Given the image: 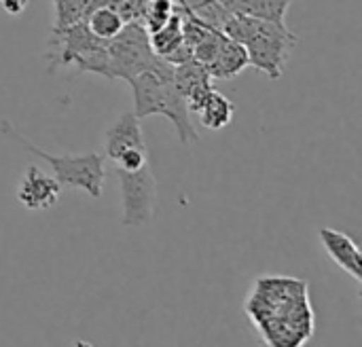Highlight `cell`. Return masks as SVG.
Wrapping results in <instances>:
<instances>
[{"label":"cell","mask_w":362,"mask_h":347,"mask_svg":"<svg viewBox=\"0 0 362 347\" xmlns=\"http://www.w3.org/2000/svg\"><path fill=\"white\" fill-rule=\"evenodd\" d=\"M134 91V114L138 119L151 114H163L172 121L178 142L191 144L199 140V134L191 121L185 98L174 85V66L161 59L155 68L144 70L127 81Z\"/></svg>","instance_id":"1"},{"label":"cell","mask_w":362,"mask_h":347,"mask_svg":"<svg viewBox=\"0 0 362 347\" xmlns=\"http://www.w3.org/2000/svg\"><path fill=\"white\" fill-rule=\"evenodd\" d=\"M223 32L246 49L248 66L263 70L272 81H278L284 66L297 45V34H293L286 23H274L259 17L233 13Z\"/></svg>","instance_id":"2"},{"label":"cell","mask_w":362,"mask_h":347,"mask_svg":"<svg viewBox=\"0 0 362 347\" xmlns=\"http://www.w3.org/2000/svg\"><path fill=\"white\" fill-rule=\"evenodd\" d=\"M51 70L74 66L78 74L93 72L108 78V40L93 36L83 21L68 28H53L47 40Z\"/></svg>","instance_id":"3"},{"label":"cell","mask_w":362,"mask_h":347,"mask_svg":"<svg viewBox=\"0 0 362 347\" xmlns=\"http://www.w3.org/2000/svg\"><path fill=\"white\" fill-rule=\"evenodd\" d=\"M0 129L4 136L13 138L17 144H21L28 153H32L34 157L42 159L51 170H53V178L64 184V187H72V189H81L85 191L89 197L98 199L102 197V184H104V155L100 153H85V155H51L38 146H34L30 140H25L8 121L0 123Z\"/></svg>","instance_id":"4"},{"label":"cell","mask_w":362,"mask_h":347,"mask_svg":"<svg viewBox=\"0 0 362 347\" xmlns=\"http://www.w3.org/2000/svg\"><path fill=\"white\" fill-rule=\"evenodd\" d=\"M161 57L155 55L148 42V32L142 21H127L121 32L108 40V78L129 81L136 74L155 68Z\"/></svg>","instance_id":"5"},{"label":"cell","mask_w":362,"mask_h":347,"mask_svg":"<svg viewBox=\"0 0 362 347\" xmlns=\"http://www.w3.org/2000/svg\"><path fill=\"white\" fill-rule=\"evenodd\" d=\"M121 189V225L136 229L153 220L157 210V180L148 163L138 170L115 167Z\"/></svg>","instance_id":"6"},{"label":"cell","mask_w":362,"mask_h":347,"mask_svg":"<svg viewBox=\"0 0 362 347\" xmlns=\"http://www.w3.org/2000/svg\"><path fill=\"white\" fill-rule=\"evenodd\" d=\"M104 155L119 170H138L148 163L146 142L140 127V119L132 112H123L104 136Z\"/></svg>","instance_id":"7"},{"label":"cell","mask_w":362,"mask_h":347,"mask_svg":"<svg viewBox=\"0 0 362 347\" xmlns=\"http://www.w3.org/2000/svg\"><path fill=\"white\" fill-rule=\"evenodd\" d=\"M59 193L62 184L53 176L45 174L36 165H28L17 187V201L32 212L49 210L59 201Z\"/></svg>","instance_id":"8"},{"label":"cell","mask_w":362,"mask_h":347,"mask_svg":"<svg viewBox=\"0 0 362 347\" xmlns=\"http://www.w3.org/2000/svg\"><path fill=\"white\" fill-rule=\"evenodd\" d=\"M174 85L185 98L189 112H195L204 98L214 89L212 76L208 74L206 66L195 59H187L174 66Z\"/></svg>","instance_id":"9"},{"label":"cell","mask_w":362,"mask_h":347,"mask_svg":"<svg viewBox=\"0 0 362 347\" xmlns=\"http://www.w3.org/2000/svg\"><path fill=\"white\" fill-rule=\"evenodd\" d=\"M318 237H320V244L327 250V254L333 259V263L339 265L354 282L361 284L362 259L356 242L350 235H346L337 229H329V227H322L318 231Z\"/></svg>","instance_id":"10"},{"label":"cell","mask_w":362,"mask_h":347,"mask_svg":"<svg viewBox=\"0 0 362 347\" xmlns=\"http://www.w3.org/2000/svg\"><path fill=\"white\" fill-rule=\"evenodd\" d=\"M248 66L246 49L235 42L233 38H225L218 53L210 64H206V70L212 78H235L244 68Z\"/></svg>","instance_id":"11"},{"label":"cell","mask_w":362,"mask_h":347,"mask_svg":"<svg viewBox=\"0 0 362 347\" xmlns=\"http://www.w3.org/2000/svg\"><path fill=\"white\" fill-rule=\"evenodd\" d=\"M225 8L238 15L259 17L274 23H286V13L293 0H218Z\"/></svg>","instance_id":"12"},{"label":"cell","mask_w":362,"mask_h":347,"mask_svg":"<svg viewBox=\"0 0 362 347\" xmlns=\"http://www.w3.org/2000/svg\"><path fill=\"white\" fill-rule=\"evenodd\" d=\"M193 114H197V119H199V123H202L204 127H208V129H212V131H218V129L227 127V125L233 121L235 104H233L229 98H225L221 91L212 89V91L204 98V102L197 106V110H195Z\"/></svg>","instance_id":"13"},{"label":"cell","mask_w":362,"mask_h":347,"mask_svg":"<svg viewBox=\"0 0 362 347\" xmlns=\"http://www.w3.org/2000/svg\"><path fill=\"white\" fill-rule=\"evenodd\" d=\"M83 23L87 25V30L93 36H98L102 40H110L121 32V28L125 25V19L108 2L93 0L87 15H85V19H83Z\"/></svg>","instance_id":"14"},{"label":"cell","mask_w":362,"mask_h":347,"mask_svg":"<svg viewBox=\"0 0 362 347\" xmlns=\"http://www.w3.org/2000/svg\"><path fill=\"white\" fill-rule=\"evenodd\" d=\"M93 0H53V28H68L85 19Z\"/></svg>","instance_id":"15"},{"label":"cell","mask_w":362,"mask_h":347,"mask_svg":"<svg viewBox=\"0 0 362 347\" xmlns=\"http://www.w3.org/2000/svg\"><path fill=\"white\" fill-rule=\"evenodd\" d=\"M176 8H178L176 0H148L140 21L144 25V30L151 34V32L159 30L161 25H165L172 19V15L176 13Z\"/></svg>","instance_id":"16"},{"label":"cell","mask_w":362,"mask_h":347,"mask_svg":"<svg viewBox=\"0 0 362 347\" xmlns=\"http://www.w3.org/2000/svg\"><path fill=\"white\" fill-rule=\"evenodd\" d=\"M28 2H30V0H0L2 8H4L8 15H19V13H23L25 6H28Z\"/></svg>","instance_id":"17"},{"label":"cell","mask_w":362,"mask_h":347,"mask_svg":"<svg viewBox=\"0 0 362 347\" xmlns=\"http://www.w3.org/2000/svg\"><path fill=\"white\" fill-rule=\"evenodd\" d=\"M176 2H178V6H187V2H185V0H176Z\"/></svg>","instance_id":"18"},{"label":"cell","mask_w":362,"mask_h":347,"mask_svg":"<svg viewBox=\"0 0 362 347\" xmlns=\"http://www.w3.org/2000/svg\"><path fill=\"white\" fill-rule=\"evenodd\" d=\"M102 2H110V0H102Z\"/></svg>","instance_id":"19"}]
</instances>
